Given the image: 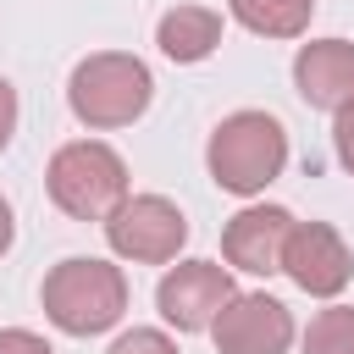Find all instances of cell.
I'll list each match as a JSON object with an SVG mask.
<instances>
[{
	"label": "cell",
	"mask_w": 354,
	"mask_h": 354,
	"mask_svg": "<svg viewBox=\"0 0 354 354\" xmlns=\"http://www.w3.org/2000/svg\"><path fill=\"white\" fill-rule=\"evenodd\" d=\"M205 166H210V183L249 199L260 194L266 183L282 177L288 166V127L271 116V111H232L216 122L210 144H205Z\"/></svg>",
	"instance_id": "6da1fadb"
},
{
	"label": "cell",
	"mask_w": 354,
	"mask_h": 354,
	"mask_svg": "<svg viewBox=\"0 0 354 354\" xmlns=\"http://www.w3.org/2000/svg\"><path fill=\"white\" fill-rule=\"evenodd\" d=\"M39 304L50 315V326H61L66 337H94V332H111L122 321V310H127V277L111 260L72 254V260L50 266V277L39 288Z\"/></svg>",
	"instance_id": "7a4b0ae2"
},
{
	"label": "cell",
	"mask_w": 354,
	"mask_h": 354,
	"mask_svg": "<svg viewBox=\"0 0 354 354\" xmlns=\"http://www.w3.org/2000/svg\"><path fill=\"white\" fill-rule=\"evenodd\" d=\"M149 100H155V77H149V66H144L138 55H127V50H94V55H83V61L72 66V77H66V105H72V116H77L83 127H100V133L133 127V122L149 111Z\"/></svg>",
	"instance_id": "3957f363"
},
{
	"label": "cell",
	"mask_w": 354,
	"mask_h": 354,
	"mask_svg": "<svg viewBox=\"0 0 354 354\" xmlns=\"http://www.w3.org/2000/svg\"><path fill=\"white\" fill-rule=\"evenodd\" d=\"M44 188L61 216L72 221H105L127 199V160L100 138H72L50 155Z\"/></svg>",
	"instance_id": "277c9868"
},
{
	"label": "cell",
	"mask_w": 354,
	"mask_h": 354,
	"mask_svg": "<svg viewBox=\"0 0 354 354\" xmlns=\"http://www.w3.org/2000/svg\"><path fill=\"white\" fill-rule=\"evenodd\" d=\"M105 243L133 266H166L188 243V216L166 194H127L105 216Z\"/></svg>",
	"instance_id": "5b68a950"
},
{
	"label": "cell",
	"mask_w": 354,
	"mask_h": 354,
	"mask_svg": "<svg viewBox=\"0 0 354 354\" xmlns=\"http://www.w3.org/2000/svg\"><path fill=\"white\" fill-rule=\"evenodd\" d=\"M232 293H238V288H232V271H227V266H216V260H183V266H171V271L160 277L155 310H160V321L177 326V332H210V321L227 310Z\"/></svg>",
	"instance_id": "8992f818"
},
{
	"label": "cell",
	"mask_w": 354,
	"mask_h": 354,
	"mask_svg": "<svg viewBox=\"0 0 354 354\" xmlns=\"http://www.w3.org/2000/svg\"><path fill=\"white\" fill-rule=\"evenodd\" d=\"M282 271L310 299H337L348 288V277H354V254L337 238V227H326V221H293V232L282 243Z\"/></svg>",
	"instance_id": "52a82bcc"
},
{
	"label": "cell",
	"mask_w": 354,
	"mask_h": 354,
	"mask_svg": "<svg viewBox=\"0 0 354 354\" xmlns=\"http://www.w3.org/2000/svg\"><path fill=\"white\" fill-rule=\"evenodd\" d=\"M216 354H288L293 343V315L271 293H232L227 310L210 321Z\"/></svg>",
	"instance_id": "ba28073f"
},
{
	"label": "cell",
	"mask_w": 354,
	"mask_h": 354,
	"mask_svg": "<svg viewBox=\"0 0 354 354\" xmlns=\"http://www.w3.org/2000/svg\"><path fill=\"white\" fill-rule=\"evenodd\" d=\"M288 232H293V216H288L282 205H249V210H238V216L221 227V254H227V266H238V271L271 277V271H282V243H288Z\"/></svg>",
	"instance_id": "9c48e42d"
},
{
	"label": "cell",
	"mask_w": 354,
	"mask_h": 354,
	"mask_svg": "<svg viewBox=\"0 0 354 354\" xmlns=\"http://www.w3.org/2000/svg\"><path fill=\"white\" fill-rule=\"evenodd\" d=\"M293 88L310 111H343L354 100V44L348 39H310L293 55Z\"/></svg>",
	"instance_id": "30bf717a"
},
{
	"label": "cell",
	"mask_w": 354,
	"mask_h": 354,
	"mask_svg": "<svg viewBox=\"0 0 354 354\" xmlns=\"http://www.w3.org/2000/svg\"><path fill=\"white\" fill-rule=\"evenodd\" d=\"M155 44H160L166 61L194 66V61H205L221 44V11H210V6H171L155 22Z\"/></svg>",
	"instance_id": "8fae6325"
},
{
	"label": "cell",
	"mask_w": 354,
	"mask_h": 354,
	"mask_svg": "<svg viewBox=\"0 0 354 354\" xmlns=\"http://www.w3.org/2000/svg\"><path fill=\"white\" fill-rule=\"evenodd\" d=\"M227 11L260 39H299L315 17V0H227Z\"/></svg>",
	"instance_id": "7c38bea8"
},
{
	"label": "cell",
	"mask_w": 354,
	"mask_h": 354,
	"mask_svg": "<svg viewBox=\"0 0 354 354\" xmlns=\"http://www.w3.org/2000/svg\"><path fill=\"white\" fill-rule=\"evenodd\" d=\"M304 354H354V304H332L304 326Z\"/></svg>",
	"instance_id": "4fadbf2b"
},
{
	"label": "cell",
	"mask_w": 354,
	"mask_h": 354,
	"mask_svg": "<svg viewBox=\"0 0 354 354\" xmlns=\"http://www.w3.org/2000/svg\"><path fill=\"white\" fill-rule=\"evenodd\" d=\"M105 354H177V343H171L166 332H155V326H133V332H122Z\"/></svg>",
	"instance_id": "5bb4252c"
},
{
	"label": "cell",
	"mask_w": 354,
	"mask_h": 354,
	"mask_svg": "<svg viewBox=\"0 0 354 354\" xmlns=\"http://www.w3.org/2000/svg\"><path fill=\"white\" fill-rule=\"evenodd\" d=\"M332 149H337V160H343V171L354 177V100L337 111V122H332Z\"/></svg>",
	"instance_id": "9a60e30c"
},
{
	"label": "cell",
	"mask_w": 354,
	"mask_h": 354,
	"mask_svg": "<svg viewBox=\"0 0 354 354\" xmlns=\"http://www.w3.org/2000/svg\"><path fill=\"white\" fill-rule=\"evenodd\" d=\"M0 354H55L39 332H28V326H6L0 332Z\"/></svg>",
	"instance_id": "2e32d148"
},
{
	"label": "cell",
	"mask_w": 354,
	"mask_h": 354,
	"mask_svg": "<svg viewBox=\"0 0 354 354\" xmlns=\"http://www.w3.org/2000/svg\"><path fill=\"white\" fill-rule=\"evenodd\" d=\"M11 133H17V88L0 77V149L11 144Z\"/></svg>",
	"instance_id": "e0dca14e"
},
{
	"label": "cell",
	"mask_w": 354,
	"mask_h": 354,
	"mask_svg": "<svg viewBox=\"0 0 354 354\" xmlns=\"http://www.w3.org/2000/svg\"><path fill=\"white\" fill-rule=\"evenodd\" d=\"M11 238H17V221H11V199L0 194V254L11 249Z\"/></svg>",
	"instance_id": "ac0fdd59"
}]
</instances>
